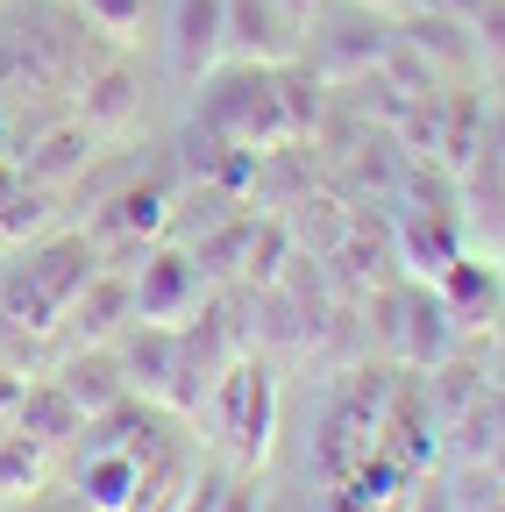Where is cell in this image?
Here are the masks:
<instances>
[{
    "label": "cell",
    "mask_w": 505,
    "mask_h": 512,
    "mask_svg": "<svg viewBox=\"0 0 505 512\" xmlns=\"http://www.w3.org/2000/svg\"><path fill=\"white\" fill-rule=\"evenodd\" d=\"M86 285H93V249L86 242H57V249L36 256L29 278L15 285V313H36V328H50V313H65Z\"/></svg>",
    "instance_id": "1"
},
{
    "label": "cell",
    "mask_w": 505,
    "mask_h": 512,
    "mask_svg": "<svg viewBox=\"0 0 505 512\" xmlns=\"http://www.w3.org/2000/svg\"><path fill=\"white\" fill-rule=\"evenodd\" d=\"M228 50V0H178L171 8V57L185 79H207Z\"/></svg>",
    "instance_id": "2"
},
{
    "label": "cell",
    "mask_w": 505,
    "mask_h": 512,
    "mask_svg": "<svg viewBox=\"0 0 505 512\" xmlns=\"http://www.w3.org/2000/svg\"><path fill=\"white\" fill-rule=\"evenodd\" d=\"M299 15L285 0H228V50L257 57V64H285L299 43Z\"/></svg>",
    "instance_id": "3"
},
{
    "label": "cell",
    "mask_w": 505,
    "mask_h": 512,
    "mask_svg": "<svg viewBox=\"0 0 505 512\" xmlns=\"http://www.w3.org/2000/svg\"><path fill=\"white\" fill-rule=\"evenodd\" d=\"M193 299H200L193 256L164 249V256H150V264H143V278H136V320H178Z\"/></svg>",
    "instance_id": "4"
},
{
    "label": "cell",
    "mask_w": 505,
    "mask_h": 512,
    "mask_svg": "<svg viewBox=\"0 0 505 512\" xmlns=\"http://www.w3.org/2000/svg\"><path fill=\"white\" fill-rule=\"evenodd\" d=\"M79 491H86V512H136L143 456L136 448H100V456L79 470Z\"/></svg>",
    "instance_id": "5"
},
{
    "label": "cell",
    "mask_w": 505,
    "mask_h": 512,
    "mask_svg": "<svg viewBox=\"0 0 505 512\" xmlns=\"http://www.w3.org/2000/svg\"><path fill=\"white\" fill-rule=\"evenodd\" d=\"M228 392H235V406H242V420H235L242 456H264V441H271V370H264V363L228 370Z\"/></svg>",
    "instance_id": "6"
},
{
    "label": "cell",
    "mask_w": 505,
    "mask_h": 512,
    "mask_svg": "<svg viewBox=\"0 0 505 512\" xmlns=\"http://www.w3.org/2000/svg\"><path fill=\"white\" fill-rule=\"evenodd\" d=\"M406 50L441 57V64H470V57H477L470 22H463V15H449V8H427V15H413V22H406Z\"/></svg>",
    "instance_id": "7"
},
{
    "label": "cell",
    "mask_w": 505,
    "mask_h": 512,
    "mask_svg": "<svg viewBox=\"0 0 505 512\" xmlns=\"http://www.w3.org/2000/svg\"><path fill=\"white\" fill-rule=\"evenodd\" d=\"M22 427H29L36 441H57V434H72V427H79V406H72V392H65V384H43V392H22Z\"/></svg>",
    "instance_id": "8"
},
{
    "label": "cell",
    "mask_w": 505,
    "mask_h": 512,
    "mask_svg": "<svg viewBox=\"0 0 505 512\" xmlns=\"http://www.w3.org/2000/svg\"><path fill=\"white\" fill-rule=\"evenodd\" d=\"M57 384L72 392V406H79L86 420H100L107 406H121V377H114L107 363H86V356H79V363H72L65 377H57Z\"/></svg>",
    "instance_id": "9"
},
{
    "label": "cell",
    "mask_w": 505,
    "mask_h": 512,
    "mask_svg": "<svg viewBox=\"0 0 505 512\" xmlns=\"http://www.w3.org/2000/svg\"><path fill=\"white\" fill-rule=\"evenodd\" d=\"M406 320H413V328H406V356L413 363H441V349H449V306H441V299H413L406 306Z\"/></svg>",
    "instance_id": "10"
},
{
    "label": "cell",
    "mask_w": 505,
    "mask_h": 512,
    "mask_svg": "<svg viewBox=\"0 0 505 512\" xmlns=\"http://www.w3.org/2000/svg\"><path fill=\"white\" fill-rule=\"evenodd\" d=\"M136 114V79L129 72H100L93 93H86V128H121Z\"/></svg>",
    "instance_id": "11"
},
{
    "label": "cell",
    "mask_w": 505,
    "mask_h": 512,
    "mask_svg": "<svg viewBox=\"0 0 505 512\" xmlns=\"http://www.w3.org/2000/svg\"><path fill=\"white\" fill-rule=\"evenodd\" d=\"M406 264H413V271H427V278H441V271L456 264V242H449V228L413 214V221H406Z\"/></svg>",
    "instance_id": "12"
},
{
    "label": "cell",
    "mask_w": 505,
    "mask_h": 512,
    "mask_svg": "<svg viewBox=\"0 0 505 512\" xmlns=\"http://www.w3.org/2000/svg\"><path fill=\"white\" fill-rule=\"evenodd\" d=\"M86 136H93L86 121H79V128H65V136H50V143L29 157V178H36V185H50V178H72V171L86 164Z\"/></svg>",
    "instance_id": "13"
},
{
    "label": "cell",
    "mask_w": 505,
    "mask_h": 512,
    "mask_svg": "<svg viewBox=\"0 0 505 512\" xmlns=\"http://www.w3.org/2000/svg\"><path fill=\"white\" fill-rule=\"evenodd\" d=\"M385 50H392V36L377 29V22H370V29H363V22H342V29L328 36V57H335V64H385Z\"/></svg>",
    "instance_id": "14"
},
{
    "label": "cell",
    "mask_w": 505,
    "mask_h": 512,
    "mask_svg": "<svg viewBox=\"0 0 505 512\" xmlns=\"http://www.w3.org/2000/svg\"><path fill=\"white\" fill-rule=\"evenodd\" d=\"M86 22L107 29L114 43H129V36L143 29V0H86Z\"/></svg>",
    "instance_id": "15"
},
{
    "label": "cell",
    "mask_w": 505,
    "mask_h": 512,
    "mask_svg": "<svg viewBox=\"0 0 505 512\" xmlns=\"http://www.w3.org/2000/svg\"><path fill=\"white\" fill-rule=\"evenodd\" d=\"M36 484V441L15 434V441H0V491H29Z\"/></svg>",
    "instance_id": "16"
},
{
    "label": "cell",
    "mask_w": 505,
    "mask_h": 512,
    "mask_svg": "<svg viewBox=\"0 0 505 512\" xmlns=\"http://www.w3.org/2000/svg\"><path fill=\"white\" fill-rule=\"evenodd\" d=\"M221 498H228V470H214V463H207V470H200V484L185 491L171 512H221Z\"/></svg>",
    "instance_id": "17"
},
{
    "label": "cell",
    "mask_w": 505,
    "mask_h": 512,
    "mask_svg": "<svg viewBox=\"0 0 505 512\" xmlns=\"http://www.w3.org/2000/svg\"><path fill=\"white\" fill-rule=\"evenodd\" d=\"M157 221H164V192H129L114 214V228H157Z\"/></svg>",
    "instance_id": "18"
},
{
    "label": "cell",
    "mask_w": 505,
    "mask_h": 512,
    "mask_svg": "<svg viewBox=\"0 0 505 512\" xmlns=\"http://www.w3.org/2000/svg\"><path fill=\"white\" fill-rule=\"evenodd\" d=\"M470 29H477L491 50H505V0H484V8L470 15Z\"/></svg>",
    "instance_id": "19"
},
{
    "label": "cell",
    "mask_w": 505,
    "mask_h": 512,
    "mask_svg": "<svg viewBox=\"0 0 505 512\" xmlns=\"http://www.w3.org/2000/svg\"><path fill=\"white\" fill-rule=\"evenodd\" d=\"M221 512H257V484H228V498H221Z\"/></svg>",
    "instance_id": "20"
},
{
    "label": "cell",
    "mask_w": 505,
    "mask_h": 512,
    "mask_svg": "<svg viewBox=\"0 0 505 512\" xmlns=\"http://www.w3.org/2000/svg\"><path fill=\"white\" fill-rule=\"evenodd\" d=\"M8 406H22V384H15V370H0V413Z\"/></svg>",
    "instance_id": "21"
},
{
    "label": "cell",
    "mask_w": 505,
    "mask_h": 512,
    "mask_svg": "<svg viewBox=\"0 0 505 512\" xmlns=\"http://www.w3.org/2000/svg\"><path fill=\"white\" fill-rule=\"evenodd\" d=\"M349 8H370V15H385V8H399V0H349Z\"/></svg>",
    "instance_id": "22"
},
{
    "label": "cell",
    "mask_w": 505,
    "mask_h": 512,
    "mask_svg": "<svg viewBox=\"0 0 505 512\" xmlns=\"http://www.w3.org/2000/svg\"><path fill=\"white\" fill-rule=\"evenodd\" d=\"M285 8H292V15H299V22H306V15H313V0H285Z\"/></svg>",
    "instance_id": "23"
},
{
    "label": "cell",
    "mask_w": 505,
    "mask_h": 512,
    "mask_svg": "<svg viewBox=\"0 0 505 512\" xmlns=\"http://www.w3.org/2000/svg\"><path fill=\"white\" fill-rule=\"evenodd\" d=\"M15 512H29V505H15Z\"/></svg>",
    "instance_id": "24"
}]
</instances>
